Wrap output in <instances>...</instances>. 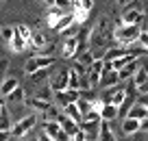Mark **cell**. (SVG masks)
Masks as SVG:
<instances>
[{
  "label": "cell",
  "instance_id": "74e56055",
  "mask_svg": "<svg viewBox=\"0 0 148 141\" xmlns=\"http://www.w3.org/2000/svg\"><path fill=\"white\" fill-rule=\"evenodd\" d=\"M72 141H89V135L79 128V132H76V135H72Z\"/></svg>",
  "mask_w": 148,
  "mask_h": 141
},
{
  "label": "cell",
  "instance_id": "ffe728a7",
  "mask_svg": "<svg viewBox=\"0 0 148 141\" xmlns=\"http://www.w3.org/2000/svg\"><path fill=\"white\" fill-rule=\"evenodd\" d=\"M116 117H120V113H118V106H113V104H109V102H105V106L100 109V119L102 122H113Z\"/></svg>",
  "mask_w": 148,
  "mask_h": 141
},
{
  "label": "cell",
  "instance_id": "8d00e7d4",
  "mask_svg": "<svg viewBox=\"0 0 148 141\" xmlns=\"http://www.w3.org/2000/svg\"><path fill=\"white\" fill-rule=\"evenodd\" d=\"M137 44H139V46H144V48L148 50V31H146V28H144V31L139 33V39H137Z\"/></svg>",
  "mask_w": 148,
  "mask_h": 141
},
{
  "label": "cell",
  "instance_id": "ab89813d",
  "mask_svg": "<svg viewBox=\"0 0 148 141\" xmlns=\"http://www.w3.org/2000/svg\"><path fill=\"white\" fill-rule=\"evenodd\" d=\"M50 96H52V89H50V87H46V89H42L39 93H37V98H44V100H50Z\"/></svg>",
  "mask_w": 148,
  "mask_h": 141
},
{
  "label": "cell",
  "instance_id": "7dc6e473",
  "mask_svg": "<svg viewBox=\"0 0 148 141\" xmlns=\"http://www.w3.org/2000/svg\"><path fill=\"white\" fill-rule=\"evenodd\" d=\"M2 106H5V98H0V111H2Z\"/></svg>",
  "mask_w": 148,
  "mask_h": 141
},
{
  "label": "cell",
  "instance_id": "f1b7e54d",
  "mask_svg": "<svg viewBox=\"0 0 148 141\" xmlns=\"http://www.w3.org/2000/svg\"><path fill=\"white\" fill-rule=\"evenodd\" d=\"M94 9V0H72V11H87L92 13Z\"/></svg>",
  "mask_w": 148,
  "mask_h": 141
},
{
  "label": "cell",
  "instance_id": "52a82bcc",
  "mask_svg": "<svg viewBox=\"0 0 148 141\" xmlns=\"http://www.w3.org/2000/svg\"><path fill=\"white\" fill-rule=\"evenodd\" d=\"M79 100H81V91H74V89H65V91H57L55 93V102L61 106V111H63L68 104L79 102Z\"/></svg>",
  "mask_w": 148,
  "mask_h": 141
},
{
  "label": "cell",
  "instance_id": "4fadbf2b",
  "mask_svg": "<svg viewBox=\"0 0 148 141\" xmlns=\"http://www.w3.org/2000/svg\"><path fill=\"white\" fill-rule=\"evenodd\" d=\"M65 13H68V11L59 9V7H48V13H46V26L55 31V28H57V24H59V20L63 18Z\"/></svg>",
  "mask_w": 148,
  "mask_h": 141
},
{
  "label": "cell",
  "instance_id": "8992f818",
  "mask_svg": "<svg viewBox=\"0 0 148 141\" xmlns=\"http://www.w3.org/2000/svg\"><path fill=\"white\" fill-rule=\"evenodd\" d=\"M105 67H107V63L100 59V57L87 67V82H89V87H96L98 82H100V76H102V72H105Z\"/></svg>",
  "mask_w": 148,
  "mask_h": 141
},
{
  "label": "cell",
  "instance_id": "ba28073f",
  "mask_svg": "<svg viewBox=\"0 0 148 141\" xmlns=\"http://www.w3.org/2000/svg\"><path fill=\"white\" fill-rule=\"evenodd\" d=\"M118 82H122V80H120V72H116V69H111V67H105L98 87H102V89H113Z\"/></svg>",
  "mask_w": 148,
  "mask_h": 141
},
{
  "label": "cell",
  "instance_id": "4dcf8cb0",
  "mask_svg": "<svg viewBox=\"0 0 148 141\" xmlns=\"http://www.w3.org/2000/svg\"><path fill=\"white\" fill-rule=\"evenodd\" d=\"M13 37H15V26H0V39L5 41L7 46L11 44Z\"/></svg>",
  "mask_w": 148,
  "mask_h": 141
},
{
  "label": "cell",
  "instance_id": "d4e9b609",
  "mask_svg": "<svg viewBox=\"0 0 148 141\" xmlns=\"http://www.w3.org/2000/svg\"><path fill=\"white\" fill-rule=\"evenodd\" d=\"M11 128H13V122H11V113L7 106H2V111H0V130L5 132H11Z\"/></svg>",
  "mask_w": 148,
  "mask_h": 141
},
{
  "label": "cell",
  "instance_id": "8fae6325",
  "mask_svg": "<svg viewBox=\"0 0 148 141\" xmlns=\"http://www.w3.org/2000/svg\"><path fill=\"white\" fill-rule=\"evenodd\" d=\"M26 106L28 109H33L35 113H46L50 106H55L52 104V100H44V98H26Z\"/></svg>",
  "mask_w": 148,
  "mask_h": 141
},
{
  "label": "cell",
  "instance_id": "5b68a950",
  "mask_svg": "<svg viewBox=\"0 0 148 141\" xmlns=\"http://www.w3.org/2000/svg\"><path fill=\"white\" fill-rule=\"evenodd\" d=\"M120 24H124V26H139V24L144 22V11L139 9V7H131V9H126L124 13H122V18L118 20Z\"/></svg>",
  "mask_w": 148,
  "mask_h": 141
},
{
  "label": "cell",
  "instance_id": "60d3db41",
  "mask_svg": "<svg viewBox=\"0 0 148 141\" xmlns=\"http://www.w3.org/2000/svg\"><path fill=\"white\" fill-rule=\"evenodd\" d=\"M55 141H72V137H70L65 130H61L59 135H57V139H55Z\"/></svg>",
  "mask_w": 148,
  "mask_h": 141
},
{
  "label": "cell",
  "instance_id": "7c38bea8",
  "mask_svg": "<svg viewBox=\"0 0 148 141\" xmlns=\"http://www.w3.org/2000/svg\"><path fill=\"white\" fill-rule=\"evenodd\" d=\"M124 54H129V48H122V46H113V48H107L105 50V54L100 57L105 63H113V61H118L120 57H124Z\"/></svg>",
  "mask_w": 148,
  "mask_h": 141
},
{
  "label": "cell",
  "instance_id": "e0dca14e",
  "mask_svg": "<svg viewBox=\"0 0 148 141\" xmlns=\"http://www.w3.org/2000/svg\"><path fill=\"white\" fill-rule=\"evenodd\" d=\"M59 124H61V128H63V130L68 132L70 137H72V135H76V132H79V128H81V124H76L74 119H70L65 113H61V117H59Z\"/></svg>",
  "mask_w": 148,
  "mask_h": 141
},
{
  "label": "cell",
  "instance_id": "1f68e13d",
  "mask_svg": "<svg viewBox=\"0 0 148 141\" xmlns=\"http://www.w3.org/2000/svg\"><path fill=\"white\" fill-rule=\"evenodd\" d=\"M15 31H18V33H20V35H22L26 41H31L33 31H31V26H28V24H18V26H15Z\"/></svg>",
  "mask_w": 148,
  "mask_h": 141
},
{
  "label": "cell",
  "instance_id": "f6af8a7d",
  "mask_svg": "<svg viewBox=\"0 0 148 141\" xmlns=\"http://www.w3.org/2000/svg\"><path fill=\"white\" fill-rule=\"evenodd\" d=\"M142 69L148 74V59H144V61H142Z\"/></svg>",
  "mask_w": 148,
  "mask_h": 141
},
{
  "label": "cell",
  "instance_id": "bcb514c9",
  "mask_svg": "<svg viewBox=\"0 0 148 141\" xmlns=\"http://www.w3.org/2000/svg\"><path fill=\"white\" fill-rule=\"evenodd\" d=\"M42 2H44L46 7H55V0H42Z\"/></svg>",
  "mask_w": 148,
  "mask_h": 141
},
{
  "label": "cell",
  "instance_id": "f546056e",
  "mask_svg": "<svg viewBox=\"0 0 148 141\" xmlns=\"http://www.w3.org/2000/svg\"><path fill=\"white\" fill-rule=\"evenodd\" d=\"M7 102H15V104H20V102H26V91H24L22 87H18L13 93H9V96H7Z\"/></svg>",
  "mask_w": 148,
  "mask_h": 141
},
{
  "label": "cell",
  "instance_id": "7bdbcfd3",
  "mask_svg": "<svg viewBox=\"0 0 148 141\" xmlns=\"http://www.w3.org/2000/svg\"><path fill=\"white\" fill-rule=\"evenodd\" d=\"M37 141H55V139H52V137H48L46 132H42V135L37 137Z\"/></svg>",
  "mask_w": 148,
  "mask_h": 141
},
{
  "label": "cell",
  "instance_id": "ee69618b",
  "mask_svg": "<svg viewBox=\"0 0 148 141\" xmlns=\"http://www.w3.org/2000/svg\"><path fill=\"white\" fill-rule=\"evenodd\" d=\"M142 132H148V117L142 119Z\"/></svg>",
  "mask_w": 148,
  "mask_h": 141
},
{
  "label": "cell",
  "instance_id": "836d02e7",
  "mask_svg": "<svg viewBox=\"0 0 148 141\" xmlns=\"http://www.w3.org/2000/svg\"><path fill=\"white\" fill-rule=\"evenodd\" d=\"M76 104H79V109H81V113H83V117L89 113V111H92V100H87V98H83V96H81V100L76 102Z\"/></svg>",
  "mask_w": 148,
  "mask_h": 141
},
{
  "label": "cell",
  "instance_id": "cb8c5ba5",
  "mask_svg": "<svg viewBox=\"0 0 148 141\" xmlns=\"http://www.w3.org/2000/svg\"><path fill=\"white\" fill-rule=\"evenodd\" d=\"M63 113L68 115L70 119H74V122H76V124H81V122H83V113H81V109H79V104H76V102H72V104H68V106H65V109H63Z\"/></svg>",
  "mask_w": 148,
  "mask_h": 141
},
{
  "label": "cell",
  "instance_id": "e575fe53",
  "mask_svg": "<svg viewBox=\"0 0 148 141\" xmlns=\"http://www.w3.org/2000/svg\"><path fill=\"white\" fill-rule=\"evenodd\" d=\"M79 33H81V26H79V24H72V26H70V28H65V31L61 33V35H63L65 39H68V37H76Z\"/></svg>",
  "mask_w": 148,
  "mask_h": 141
},
{
  "label": "cell",
  "instance_id": "c3c4849f",
  "mask_svg": "<svg viewBox=\"0 0 148 141\" xmlns=\"http://www.w3.org/2000/svg\"><path fill=\"white\" fill-rule=\"evenodd\" d=\"M118 5H126V2H129V0H116Z\"/></svg>",
  "mask_w": 148,
  "mask_h": 141
},
{
  "label": "cell",
  "instance_id": "603a6c76",
  "mask_svg": "<svg viewBox=\"0 0 148 141\" xmlns=\"http://www.w3.org/2000/svg\"><path fill=\"white\" fill-rule=\"evenodd\" d=\"M96 141H118L116 135H113V130H111V126H109V122H102L100 124V130H98Z\"/></svg>",
  "mask_w": 148,
  "mask_h": 141
},
{
  "label": "cell",
  "instance_id": "7402d4cb",
  "mask_svg": "<svg viewBox=\"0 0 148 141\" xmlns=\"http://www.w3.org/2000/svg\"><path fill=\"white\" fill-rule=\"evenodd\" d=\"M28 46H33L35 50L42 52L44 48H48V37L44 35V33H33V37H31V41H28Z\"/></svg>",
  "mask_w": 148,
  "mask_h": 141
},
{
  "label": "cell",
  "instance_id": "484cf974",
  "mask_svg": "<svg viewBox=\"0 0 148 141\" xmlns=\"http://www.w3.org/2000/svg\"><path fill=\"white\" fill-rule=\"evenodd\" d=\"M96 59H98V57H94L92 48H87V50H83V52H79V54H76V61H79L81 65H85V67H89Z\"/></svg>",
  "mask_w": 148,
  "mask_h": 141
},
{
  "label": "cell",
  "instance_id": "277c9868",
  "mask_svg": "<svg viewBox=\"0 0 148 141\" xmlns=\"http://www.w3.org/2000/svg\"><path fill=\"white\" fill-rule=\"evenodd\" d=\"M57 63L55 57H28V61L24 63V72L28 74V76H33L35 72H39V69H46V67H52V65Z\"/></svg>",
  "mask_w": 148,
  "mask_h": 141
},
{
  "label": "cell",
  "instance_id": "d590c367",
  "mask_svg": "<svg viewBox=\"0 0 148 141\" xmlns=\"http://www.w3.org/2000/svg\"><path fill=\"white\" fill-rule=\"evenodd\" d=\"M83 122H96V124H100L102 119H100V113H96V111H89V113L83 117Z\"/></svg>",
  "mask_w": 148,
  "mask_h": 141
},
{
  "label": "cell",
  "instance_id": "3957f363",
  "mask_svg": "<svg viewBox=\"0 0 148 141\" xmlns=\"http://www.w3.org/2000/svg\"><path fill=\"white\" fill-rule=\"evenodd\" d=\"M35 124H37V113H28V115H24V117H20L18 122L13 124V128H11V141L24 139V137L35 128Z\"/></svg>",
  "mask_w": 148,
  "mask_h": 141
},
{
  "label": "cell",
  "instance_id": "30bf717a",
  "mask_svg": "<svg viewBox=\"0 0 148 141\" xmlns=\"http://www.w3.org/2000/svg\"><path fill=\"white\" fill-rule=\"evenodd\" d=\"M76 52H79V35L68 37L61 46V59H76Z\"/></svg>",
  "mask_w": 148,
  "mask_h": 141
},
{
  "label": "cell",
  "instance_id": "b9f144b4",
  "mask_svg": "<svg viewBox=\"0 0 148 141\" xmlns=\"http://www.w3.org/2000/svg\"><path fill=\"white\" fill-rule=\"evenodd\" d=\"M0 141H11V132H5V130H0Z\"/></svg>",
  "mask_w": 148,
  "mask_h": 141
},
{
  "label": "cell",
  "instance_id": "d6a6232c",
  "mask_svg": "<svg viewBox=\"0 0 148 141\" xmlns=\"http://www.w3.org/2000/svg\"><path fill=\"white\" fill-rule=\"evenodd\" d=\"M48 74H50V67H46V69H39V72H35L33 76H28L33 82H42V80H46L48 78Z\"/></svg>",
  "mask_w": 148,
  "mask_h": 141
},
{
  "label": "cell",
  "instance_id": "f35d334b",
  "mask_svg": "<svg viewBox=\"0 0 148 141\" xmlns=\"http://www.w3.org/2000/svg\"><path fill=\"white\" fill-rule=\"evenodd\" d=\"M135 91H137V96H139V98H142V96H148V78H146V82H144V85H139Z\"/></svg>",
  "mask_w": 148,
  "mask_h": 141
},
{
  "label": "cell",
  "instance_id": "9c48e42d",
  "mask_svg": "<svg viewBox=\"0 0 148 141\" xmlns=\"http://www.w3.org/2000/svg\"><path fill=\"white\" fill-rule=\"evenodd\" d=\"M48 87L52 89V93L70 89V69H63V72H59V74H57V76L50 80V85H48Z\"/></svg>",
  "mask_w": 148,
  "mask_h": 141
},
{
  "label": "cell",
  "instance_id": "44dd1931",
  "mask_svg": "<svg viewBox=\"0 0 148 141\" xmlns=\"http://www.w3.org/2000/svg\"><path fill=\"white\" fill-rule=\"evenodd\" d=\"M126 117H133V119H139V122H142V119L148 117V106L142 104V102H135V106L129 111V115H126Z\"/></svg>",
  "mask_w": 148,
  "mask_h": 141
},
{
  "label": "cell",
  "instance_id": "2e32d148",
  "mask_svg": "<svg viewBox=\"0 0 148 141\" xmlns=\"http://www.w3.org/2000/svg\"><path fill=\"white\" fill-rule=\"evenodd\" d=\"M26 48H28V41L24 39V37L20 35L18 31H15V37L11 39V44H9V50H11V52H15V54H22Z\"/></svg>",
  "mask_w": 148,
  "mask_h": 141
},
{
  "label": "cell",
  "instance_id": "4316f807",
  "mask_svg": "<svg viewBox=\"0 0 148 141\" xmlns=\"http://www.w3.org/2000/svg\"><path fill=\"white\" fill-rule=\"evenodd\" d=\"M42 126H44V132H46L48 137H52V139H57V135H59V132L63 130L59 122H44Z\"/></svg>",
  "mask_w": 148,
  "mask_h": 141
},
{
  "label": "cell",
  "instance_id": "d6986e66",
  "mask_svg": "<svg viewBox=\"0 0 148 141\" xmlns=\"http://www.w3.org/2000/svg\"><path fill=\"white\" fill-rule=\"evenodd\" d=\"M139 67H142V61L135 59L133 63H129L126 67H122V69H120V80H131V78L137 74V69H139Z\"/></svg>",
  "mask_w": 148,
  "mask_h": 141
},
{
  "label": "cell",
  "instance_id": "83f0119b",
  "mask_svg": "<svg viewBox=\"0 0 148 141\" xmlns=\"http://www.w3.org/2000/svg\"><path fill=\"white\" fill-rule=\"evenodd\" d=\"M72 24H76V22H74V15H72V11H68V13H65L63 18L59 20V24H57V28H55V31H57V33H63L65 28H70Z\"/></svg>",
  "mask_w": 148,
  "mask_h": 141
},
{
  "label": "cell",
  "instance_id": "7a4b0ae2",
  "mask_svg": "<svg viewBox=\"0 0 148 141\" xmlns=\"http://www.w3.org/2000/svg\"><path fill=\"white\" fill-rule=\"evenodd\" d=\"M139 33H142L139 26H124V24L118 22L116 26H113V41H116L118 46H122V48H129V46L137 44Z\"/></svg>",
  "mask_w": 148,
  "mask_h": 141
},
{
  "label": "cell",
  "instance_id": "6da1fadb",
  "mask_svg": "<svg viewBox=\"0 0 148 141\" xmlns=\"http://www.w3.org/2000/svg\"><path fill=\"white\" fill-rule=\"evenodd\" d=\"M113 39V28L109 24V18L107 15H100L94 24V28L89 31V46L94 48H109V41Z\"/></svg>",
  "mask_w": 148,
  "mask_h": 141
},
{
  "label": "cell",
  "instance_id": "5bb4252c",
  "mask_svg": "<svg viewBox=\"0 0 148 141\" xmlns=\"http://www.w3.org/2000/svg\"><path fill=\"white\" fill-rule=\"evenodd\" d=\"M126 96H129V89H124V87H118V89H113V91L109 93V98H107L105 102H109V104H113V106H118V109H120L122 102L126 100Z\"/></svg>",
  "mask_w": 148,
  "mask_h": 141
},
{
  "label": "cell",
  "instance_id": "ac0fdd59",
  "mask_svg": "<svg viewBox=\"0 0 148 141\" xmlns=\"http://www.w3.org/2000/svg\"><path fill=\"white\" fill-rule=\"evenodd\" d=\"M142 130V122L139 119H133V117H124L122 119V132L124 135H135V132Z\"/></svg>",
  "mask_w": 148,
  "mask_h": 141
},
{
  "label": "cell",
  "instance_id": "9a60e30c",
  "mask_svg": "<svg viewBox=\"0 0 148 141\" xmlns=\"http://www.w3.org/2000/svg\"><path fill=\"white\" fill-rule=\"evenodd\" d=\"M18 87H20V80H18V78H13V76L5 78V80L0 82V98H7L9 93H13Z\"/></svg>",
  "mask_w": 148,
  "mask_h": 141
}]
</instances>
